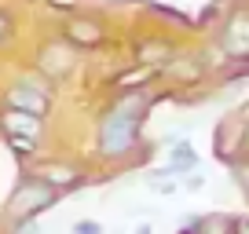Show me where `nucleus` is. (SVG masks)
<instances>
[{
	"label": "nucleus",
	"mask_w": 249,
	"mask_h": 234,
	"mask_svg": "<svg viewBox=\"0 0 249 234\" xmlns=\"http://www.w3.org/2000/svg\"><path fill=\"white\" fill-rule=\"evenodd\" d=\"M143 114H147V95H143V92L121 95V99L103 114V121H99V154L110 157V161L132 154L136 143H140Z\"/></svg>",
	"instance_id": "nucleus-1"
},
{
	"label": "nucleus",
	"mask_w": 249,
	"mask_h": 234,
	"mask_svg": "<svg viewBox=\"0 0 249 234\" xmlns=\"http://www.w3.org/2000/svg\"><path fill=\"white\" fill-rule=\"evenodd\" d=\"M55 201H59V190L48 187L40 176L26 172L22 183H18V187L11 190V198H8V216H11V223H15V227H22V223H30L33 216L48 212Z\"/></svg>",
	"instance_id": "nucleus-2"
},
{
	"label": "nucleus",
	"mask_w": 249,
	"mask_h": 234,
	"mask_svg": "<svg viewBox=\"0 0 249 234\" xmlns=\"http://www.w3.org/2000/svg\"><path fill=\"white\" fill-rule=\"evenodd\" d=\"M4 106L30 110V114H37V117H48V110H52V88H48L44 81H37V77H18L15 84H8V92H4Z\"/></svg>",
	"instance_id": "nucleus-3"
},
{
	"label": "nucleus",
	"mask_w": 249,
	"mask_h": 234,
	"mask_svg": "<svg viewBox=\"0 0 249 234\" xmlns=\"http://www.w3.org/2000/svg\"><path fill=\"white\" fill-rule=\"evenodd\" d=\"M73 66H77V59H73V44L66 37L52 40V44H44L37 51V73L48 81H66L73 73Z\"/></svg>",
	"instance_id": "nucleus-4"
},
{
	"label": "nucleus",
	"mask_w": 249,
	"mask_h": 234,
	"mask_svg": "<svg viewBox=\"0 0 249 234\" xmlns=\"http://www.w3.org/2000/svg\"><path fill=\"white\" fill-rule=\"evenodd\" d=\"M33 176H40V180H44L48 187H55L59 194H70V190H77L81 183H85V172H81L77 165H66V161H40L37 168H33Z\"/></svg>",
	"instance_id": "nucleus-5"
},
{
	"label": "nucleus",
	"mask_w": 249,
	"mask_h": 234,
	"mask_svg": "<svg viewBox=\"0 0 249 234\" xmlns=\"http://www.w3.org/2000/svg\"><path fill=\"white\" fill-rule=\"evenodd\" d=\"M220 44H224V51L234 55V59H246L249 55V8L234 11V15L227 18L224 33H220Z\"/></svg>",
	"instance_id": "nucleus-6"
},
{
	"label": "nucleus",
	"mask_w": 249,
	"mask_h": 234,
	"mask_svg": "<svg viewBox=\"0 0 249 234\" xmlns=\"http://www.w3.org/2000/svg\"><path fill=\"white\" fill-rule=\"evenodd\" d=\"M62 37L70 40L73 48H99L103 40H107V30H103V22H95V18H66Z\"/></svg>",
	"instance_id": "nucleus-7"
},
{
	"label": "nucleus",
	"mask_w": 249,
	"mask_h": 234,
	"mask_svg": "<svg viewBox=\"0 0 249 234\" xmlns=\"http://www.w3.org/2000/svg\"><path fill=\"white\" fill-rule=\"evenodd\" d=\"M0 128H4V132H18V135H33V139H40V135H44V117L30 114V110H11V106H4Z\"/></svg>",
	"instance_id": "nucleus-8"
},
{
	"label": "nucleus",
	"mask_w": 249,
	"mask_h": 234,
	"mask_svg": "<svg viewBox=\"0 0 249 234\" xmlns=\"http://www.w3.org/2000/svg\"><path fill=\"white\" fill-rule=\"evenodd\" d=\"M169 59H172V44H169V40H154V37H147V40H140V44H136V63H140V66L169 63Z\"/></svg>",
	"instance_id": "nucleus-9"
},
{
	"label": "nucleus",
	"mask_w": 249,
	"mask_h": 234,
	"mask_svg": "<svg viewBox=\"0 0 249 234\" xmlns=\"http://www.w3.org/2000/svg\"><path fill=\"white\" fill-rule=\"evenodd\" d=\"M169 161H172V165H169V172H172V176H179V172H191V168L198 165V154L187 147V143H179V147H172Z\"/></svg>",
	"instance_id": "nucleus-10"
},
{
	"label": "nucleus",
	"mask_w": 249,
	"mask_h": 234,
	"mask_svg": "<svg viewBox=\"0 0 249 234\" xmlns=\"http://www.w3.org/2000/svg\"><path fill=\"white\" fill-rule=\"evenodd\" d=\"M8 135V143H11V150H15V154H33V150H37V143L40 139H33V135H18V132H4Z\"/></svg>",
	"instance_id": "nucleus-11"
},
{
	"label": "nucleus",
	"mask_w": 249,
	"mask_h": 234,
	"mask_svg": "<svg viewBox=\"0 0 249 234\" xmlns=\"http://www.w3.org/2000/svg\"><path fill=\"white\" fill-rule=\"evenodd\" d=\"M191 227H198V231H234V219L231 216H205Z\"/></svg>",
	"instance_id": "nucleus-12"
},
{
	"label": "nucleus",
	"mask_w": 249,
	"mask_h": 234,
	"mask_svg": "<svg viewBox=\"0 0 249 234\" xmlns=\"http://www.w3.org/2000/svg\"><path fill=\"white\" fill-rule=\"evenodd\" d=\"M11 33H15V22H11V15H8V11H0V44H8V40H11Z\"/></svg>",
	"instance_id": "nucleus-13"
},
{
	"label": "nucleus",
	"mask_w": 249,
	"mask_h": 234,
	"mask_svg": "<svg viewBox=\"0 0 249 234\" xmlns=\"http://www.w3.org/2000/svg\"><path fill=\"white\" fill-rule=\"evenodd\" d=\"M73 231H77V234H99V223H92V219H81V223H73Z\"/></svg>",
	"instance_id": "nucleus-14"
},
{
	"label": "nucleus",
	"mask_w": 249,
	"mask_h": 234,
	"mask_svg": "<svg viewBox=\"0 0 249 234\" xmlns=\"http://www.w3.org/2000/svg\"><path fill=\"white\" fill-rule=\"evenodd\" d=\"M52 8H59V11H77V4L81 0H48Z\"/></svg>",
	"instance_id": "nucleus-15"
},
{
	"label": "nucleus",
	"mask_w": 249,
	"mask_h": 234,
	"mask_svg": "<svg viewBox=\"0 0 249 234\" xmlns=\"http://www.w3.org/2000/svg\"><path fill=\"white\" fill-rule=\"evenodd\" d=\"M234 231H249V216L246 219H234Z\"/></svg>",
	"instance_id": "nucleus-16"
}]
</instances>
